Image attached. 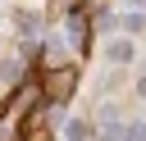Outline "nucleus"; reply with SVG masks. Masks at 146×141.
<instances>
[{
	"instance_id": "f257e3e1",
	"label": "nucleus",
	"mask_w": 146,
	"mask_h": 141,
	"mask_svg": "<svg viewBox=\"0 0 146 141\" xmlns=\"http://www.w3.org/2000/svg\"><path fill=\"white\" fill-rule=\"evenodd\" d=\"M68 91H73V73H68V68H64V73H59V77H55V86H50V96H59V100H64V96H68Z\"/></svg>"
},
{
	"instance_id": "f03ea898",
	"label": "nucleus",
	"mask_w": 146,
	"mask_h": 141,
	"mask_svg": "<svg viewBox=\"0 0 146 141\" xmlns=\"http://www.w3.org/2000/svg\"><path fill=\"white\" fill-rule=\"evenodd\" d=\"M110 59H132V41H110Z\"/></svg>"
},
{
	"instance_id": "7ed1b4c3",
	"label": "nucleus",
	"mask_w": 146,
	"mask_h": 141,
	"mask_svg": "<svg viewBox=\"0 0 146 141\" xmlns=\"http://www.w3.org/2000/svg\"><path fill=\"white\" fill-rule=\"evenodd\" d=\"M123 141H146V127H141V123H128V127H123Z\"/></svg>"
},
{
	"instance_id": "20e7f679",
	"label": "nucleus",
	"mask_w": 146,
	"mask_h": 141,
	"mask_svg": "<svg viewBox=\"0 0 146 141\" xmlns=\"http://www.w3.org/2000/svg\"><path fill=\"white\" fill-rule=\"evenodd\" d=\"M137 91H141V96H146V77H141V86H137Z\"/></svg>"
}]
</instances>
